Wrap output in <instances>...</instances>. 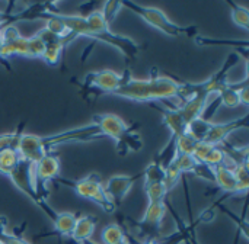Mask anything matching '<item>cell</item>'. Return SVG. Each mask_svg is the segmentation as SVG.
<instances>
[{
    "instance_id": "cell-1",
    "label": "cell",
    "mask_w": 249,
    "mask_h": 244,
    "mask_svg": "<svg viewBox=\"0 0 249 244\" xmlns=\"http://www.w3.org/2000/svg\"><path fill=\"white\" fill-rule=\"evenodd\" d=\"M184 92V81H178L169 76H160L158 68H152L150 79L147 80H137L130 77L125 80L112 95L134 100V102H165L169 99H179V106L184 103L182 99Z\"/></svg>"
},
{
    "instance_id": "cell-2",
    "label": "cell",
    "mask_w": 249,
    "mask_h": 244,
    "mask_svg": "<svg viewBox=\"0 0 249 244\" xmlns=\"http://www.w3.org/2000/svg\"><path fill=\"white\" fill-rule=\"evenodd\" d=\"M121 4L128 7L133 13L140 16L146 23H149L150 26H153L155 29L160 31L162 33H165L168 36H172V38H178L181 35L197 36V28L196 26H179V25H177L159 7L142 6V4L134 3V1H121Z\"/></svg>"
},
{
    "instance_id": "cell-3",
    "label": "cell",
    "mask_w": 249,
    "mask_h": 244,
    "mask_svg": "<svg viewBox=\"0 0 249 244\" xmlns=\"http://www.w3.org/2000/svg\"><path fill=\"white\" fill-rule=\"evenodd\" d=\"M130 77H131V74H130L128 68H125L124 73H121V74H118L112 70H99V71L88 73L83 79V83H77L74 79H71V81L74 84H77L82 89V92L93 90V95L96 98L104 93L112 95Z\"/></svg>"
},
{
    "instance_id": "cell-4",
    "label": "cell",
    "mask_w": 249,
    "mask_h": 244,
    "mask_svg": "<svg viewBox=\"0 0 249 244\" xmlns=\"http://www.w3.org/2000/svg\"><path fill=\"white\" fill-rule=\"evenodd\" d=\"M12 183L22 192L25 194L34 204H36L51 220H54L55 217V212L47 205V202L44 199H41L36 194V186H35V179H34V164L23 160V159H19L16 167L12 170V173L7 176Z\"/></svg>"
},
{
    "instance_id": "cell-5",
    "label": "cell",
    "mask_w": 249,
    "mask_h": 244,
    "mask_svg": "<svg viewBox=\"0 0 249 244\" xmlns=\"http://www.w3.org/2000/svg\"><path fill=\"white\" fill-rule=\"evenodd\" d=\"M34 179L36 186V194L41 199L47 201L48 198V182H60L66 186L73 185L71 180H66L60 178V160L55 154L47 153L36 164H34Z\"/></svg>"
},
{
    "instance_id": "cell-6",
    "label": "cell",
    "mask_w": 249,
    "mask_h": 244,
    "mask_svg": "<svg viewBox=\"0 0 249 244\" xmlns=\"http://www.w3.org/2000/svg\"><path fill=\"white\" fill-rule=\"evenodd\" d=\"M71 189L82 198L99 205L105 212L112 214L117 207L114 205L112 199L109 198V195L107 194L104 185L101 183V178L98 176V173H92L77 182H73Z\"/></svg>"
},
{
    "instance_id": "cell-7",
    "label": "cell",
    "mask_w": 249,
    "mask_h": 244,
    "mask_svg": "<svg viewBox=\"0 0 249 244\" xmlns=\"http://www.w3.org/2000/svg\"><path fill=\"white\" fill-rule=\"evenodd\" d=\"M99 137H105L101 125L93 121L89 125L85 127H79V128H73V130H67L58 134H53L48 137H42V144L45 147L47 151H50V148L63 146V144H69V143H88V141H93Z\"/></svg>"
},
{
    "instance_id": "cell-8",
    "label": "cell",
    "mask_w": 249,
    "mask_h": 244,
    "mask_svg": "<svg viewBox=\"0 0 249 244\" xmlns=\"http://www.w3.org/2000/svg\"><path fill=\"white\" fill-rule=\"evenodd\" d=\"M44 54V44L42 41L34 35L31 38H25L19 35L16 39L3 42L1 57L7 61L10 55H23V57H42Z\"/></svg>"
},
{
    "instance_id": "cell-9",
    "label": "cell",
    "mask_w": 249,
    "mask_h": 244,
    "mask_svg": "<svg viewBox=\"0 0 249 244\" xmlns=\"http://www.w3.org/2000/svg\"><path fill=\"white\" fill-rule=\"evenodd\" d=\"M143 178V172L134 175V176H127V175H118V176H112L107 185L104 186L107 194L109 195V198L112 199L114 205L118 207L123 204V201L125 199V196L130 194V191L133 189L134 183Z\"/></svg>"
},
{
    "instance_id": "cell-10",
    "label": "cell",
    "mask_w": 249,
    "mask_h": 244,
    "mask_svg": "<svg viewBox=\"0 0 249 244\" xmlns=\"http://www.w3.org/2000/svg\"><path fill=\"white\" fill-rule=\"evenodd\" d=\"M16 151L20 159L32 164H36L48 153L42 144V137H38L35 134H22L19 138Z\"/></svg>"
},
{
    "instance_id": "cell-11",
    "label": "cell",
    "mask_w": 249,
    "mask_h": 244,
    "mask_svg": "<svg viewBox=\"0 0 249 244\" xmlns=\"http://www.w3.org/2000/svg\"><path fill=\"white\" fill-rule=\"evenodd\" d=\"M247 127H248V114L238 118V119L225 122V124H212L204 141H201V143H207V144H212V146H219L223 141H226V138L232 132H235V131H238L241 128H247Z\"/></svg>"
},
{
    "instance_id": "cell-12",
    "label": "cell",
    "mask_w": 249,
    "mask_h": 244,
    "mask_svg": "<svg viewBox=\"0 0 249 244\" xmlns=\"http://www.w3.org/2000/svg\"><path fill=\"white\" fill-rule=\"evenodd\" d=\"M44 44V54H42V60L48 64V65H57L61 54L64 52V48L61 45V38L51 33L50 31H47L45 28H42L41 31H38L35 33Z\"/></svg>"
},
{
    "instance_id": "cell-13",
    "label": "cell",
    "mask_w": 249,
    "mask_h": 244,
    "mask_svg": "<svg viewBox=\"0 0 249 244\" xmlns=\"http://www.w3.org/2000/svg\"><path fill=\"white\" fill-rule=\"evenodd\" d=\"M166 205L165 202H149L146 214L140 223V227L146 233H156L162 224V220L166 214Z\"/></svg>"
},
{
    "instance_id": "cell-14",
    "label": "cell",
    "mask_w": 249,
    "mask_h": 244,
    "mask_svg": "<svg viewBox=\"0 0 249 244\" xmlns=\"http://www.w3.org/2000/svg\"><path fill=\"white\" fill-rule=\"evenodd\" d=\"M213 176H214V183L220 191H223V195L233 196L239 194L238 183L233 175L232 167L229 166H219L213 169Z\"/></svg>"
},
{
    "instance_id": "cell-15",
    "label": "cell",
    "mask_w": 249,
    "mask_h": 244,
    "mask_svg": "<svg viewBox=\"0 0 249 244\" xmlns=\"http://www.w3.org/2000/svg\"><path fill=\"white\" fill-rule=\"evenodd\" d=\"M96 227V218L92 215H82L80 218L76 220V226L74 230L71 233V237L74 242L82 243L86 240H90L93 231Z\"/></svg>"
},
{
    "instance_id": "cell-16",
    "label": "cell",
    "mask_w": 249,
    "mask_h": 244,
    "mask_svg": "<svg viewBox=\"0 0 249 244\" xmlns=\"http://www.w3.org/2000/svg\"><path fill=\"white\" fill-rule=\"evenodd\" d=\"M247 79V77H245ZM244 79V81H245ZM242 83H228L217 95H214L219 102H220V106L225 105L228 108H236L238 105H241V99H239V89L242 87Z\"/></svg>"
},
{
    "instance_id": "cell-17",
    "label": "cell",
    "mask_w": 249,
    "mask_h": 244,
    "mask_svg": "<svg viewBox=\"0 0 249 244\" xmlns=\"http://www.w3.org/2000/svg\"><path fill=\"white\" fill-rule=\"evenodd\" d=\"M76 220H77V217L74 214H70V212L55 214V217L53 220L54 228L61 236H71L74 226H76Z\"/></svg>"
},
{
    "instance_id": "cell-18",
    "label": "cell",
    "mask_w": 249,
    "mask_h": 244,
    "mask_svg": "<svg viewBox=\"0 0 249 244\" xmlns=\"http://www.w3.org/2000/svg\"><path fill=\"white\" fill-rule=\"evenodd\" d=\"M19 154L13 148H4L0 151V175L9 176L19 162Z\"/></svg>"
},
{
    "instance_id": "cell-19",
    "label": "cell",
    "mask_w": 249,
    "mask_h": 244,
    "mask_svg": "<svg viewBox=\"0 0 249 244\" xmlns=\"http://www.w3.org/2000/svg\"><path fill=\"white\" fill-rule=\"evenodd\" d=\"M212 124H213L212 121H210V122H209V121H204V119L200 116V118H197V119H194L193 122L188 124L187 132H188L194 140H197L198 143H201V141H204V138H206V135H207V132H209Z\"/></svg>"
},
{
    "instance_id": "cell-20",
    "label": "cell",
    "mask_w": 249,
    "mask_h": 244,
    "mask_svg": "<svg viewBox=\"0 0 249 244\" xmlns=\"http://www.w3.org/2000/svg\"><path fill=\"white\" fill-rule=\"evenodd\" d=\"M102 242L105 244H124L127 243L124 230L118 224L107 226L102 230Z\"/></svg>"
},
{
    "instance_id": "cell-21",
    "label": "cell",
    "mask_w": 249,
    "mask_h": 244,
    "mask_svg": "<svg viewBox=\"0 0 249 244\" xmlns=\"http://www.w3.org/2000/svg\"><path fill=\"white\" fill-rule=\"evenodd\" d=\"M144 185H153V183H163L165 179V169L156 163L155 160L144 169L143 172Z\"/></svg>"
},
{
    "instance_id": "cell-22",
    "label": "cell",
    "mask_w": 249,
    "mask_h": 244,
    "mask_svg": "<svg viewBox=\"0 0 249 244\" xmlns=\"http://www.w3.org/2000/svg\"><path fill=\"white\" fill-rule=\"evenodd\" d=\"M229 6H231V12H232V19H233V22L239 26V28H242V29H245V31H249V12L247 7H244V6H241V4H238V3H235V1H226Z\"/></svg>"
},
{
    "instance_id": "cell-23",
    "label": "cell",
    "mask_w": 249,
    "mask_h": 244,
    "mask_svg": "<svg viewBox=\"0 0 249 244\" xmlns=\"http://www.w3.org/2000/svg\"><path fill=\"white\" fill-rule=\"evenodd\" d=\"M144 194L147 195L149 202H165L168 199V191L163 183H153V185H143Z\"/></svg>"
},
{
    "instance_id": "cell-24",
    "label": "cell",
    "mask_w": 249,
    "mask_h": 244,
    "mask_svg": "<svg viewBox=\"0 0 249 244\" xmlns=\"http://www.w3.org/2000/svg\"><path fill=\"white\" fill-rule=\"evenodd\" d=\"M198 141L194 140L187 131L178 137L177 140V154H185V156H193Z\"/></svg>"
},
{
    "instance_id": "cell-25",
    "label": "cell",
    "mask_w": 249,
    "mask_h": 244,
    "mask_svg": "<svg viewBox=\"0 0 249 244\" xmlns=\"http://www.w3.org/2000/svg\"><path fill=\"white\" fill-rule=\"evenodd\" d=\"M236 183H238V189L239 194H247L249 189V169L248 164H239L232 167Z\"/></svg>"
},
{
    "instance_id": "cell-26",
    "label": "cell",
    "mask_w": 249,
    "mask_h": 244,
    "mask_svg": "<svg viewBox=\"0 0 249 244\" xmlns=\"http://www.w3.org/2000/svg\"><path fill=\"white\" fill-rule=\"evenodd\" d=\"M121 7H123L121 1H105L104 3V9L101 12H102V16H104L105 22L108 23V26L117 17V15L120 13Z\"/></svg>"
},
{
    "instance_id": "cell-27",
    "label": "cell",
    "mask_w": 249,
    "mask_h": 244,
    "mask_svg": "<svg viewBox=\"0 0 249 244\" xmlns=\"http://www.w3.org/2000/svg\"><path fill=\"white\" fill-rule=\"evenodd\" d=\"M196 42L197 44H203V45H216V44H222V45H238L241 48H248V41H223V39H212V38H206V36H196Z\"/></svg>"
},
{
    "instance_id": "cell-28",
    "label": "cell",
    "mask_w": 249,
    "mask_h": 244,
    "mask_svg": "<svg viewBox=\"0 0 249 244\" xmlns=\"http://www.w3.org/2000/svg\"><path fill=\"white\" fill-rule=\"evenodd\" d=\"M13 6H15V3L12 1V3H9V7L4 12L0 10V29L6 25H12V22H13V9L12 7Z\"/></svg>"
},
{
    "instance_id": "cell-29",
    "label": "cell",
    "mask_w": 249,
    "mask_h": 244,
    "mask_svg": "<svg viewBox=\"0 0 249 244\" xmlns=\"http://www.w3.org/2000/svg\"><path fill=\"white\" fill-rule=\"evenodd\" d=\"M249 86H248V76H247V79H245V81H244V84H242V87L239 89V99H241V103L242 105H245V106H248L249 105Z\"/></svg>"
},
{
    "instance_id": "cell-30",
    "label": "cell",
    "mask_w": 249,
    "mask_h": 244,
    "mask_svg": "<svg viewBox=\"0 0 249 244\" xmlns=\"http://www.w3.org/2000/svg\"><path fill=\"white\" fill-rule=\"evenodd\" d=\"M1 51H3V41H1V36H0V63H1L7 70H12V68H10V64H9L6 60H3V57H1Z\"/></svg>"
},
{
    "instance_id": "cell-31",
    "label": "cell",
    "mask_w": 249,
    "mask_h": 244,
    "mask_svg": "<svg viewBox=\"0 0 249 244\" xmlns=\"http://www.w3.org/2000/svg\"><path fill=\"white\" fill-rule=\"evenodd\" d=\"M82 244H93L90 240H86V242H82Z\"/></svg>"
},
{
    "instance_id": "cell-32",
    "label": "cell",
    "mask_w": 249,
    "mask_h": 244,
    "mask_svg": "<svg viewBox=\"0 0 249 244\" xmlns=\"http://www.w3.org/2000/svg\"><path fill=\"white\" fill-rule=\"evenodd\" d=\"M146 244H160V243H156V242H149V243Z\"/></svg>"
}]
</instances>
